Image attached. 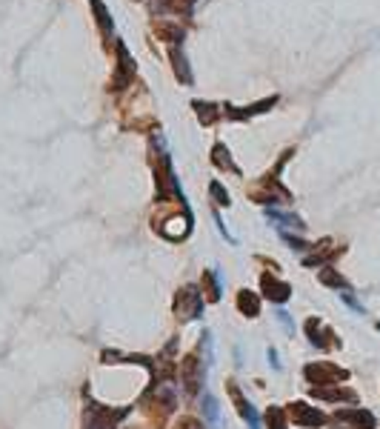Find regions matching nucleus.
Here are the masks:
<instances>
[{"label": "nucleus", "instance_id": "1", "mask_svg": "<svg viewBox=\"0 0 380 429\" xmlns=\"http://www.w3.org/2000/svg\"><path fill=\"white\" fill-rule=\"evenodd\" d=\"M289 155H294L292 149H286L283 152V158L277 161V166H275V172H269V175H263L255 186H249V198L255 200V203H263V206H269V203H289L292 200V192L277 181V172L283 169V164L289 161Z\"/></svg>", "mask_w": 380, "mask_h": 429}, {"label": "nucleus", "instance_id": "2", "mask_svg": "<svg viewBox=\"0 0 380 429\" xmlns=\"http://www.w3.org/2000/svg\"><path fill=\"white\" fill-rule=\"evenodd\" d=\"M134 72H137V66H134L129 49L120 40H115V72H112V81H109V92H120L126 86H132Z\"/></svg>", "mask_w": 380, "mask_h": 429}, {"label": "nucleus", "instance_id": "3", "mask_svg": "<svg viewBox=\"0 0 380 429\" xmlns=\"http://www.w3.org/2000/svg\"><path fill=\"white\" fill-rule=\"evenodd\" d=\"M286 418H289L294 426H303V429H318V426H323V423L329 421L318 406H312V404H306V401H292V404L286 406Z\"/></svg>", "mask_w": 380, "mask_h": 429}, {"label": "nucleus", "instance_id": "4", "mask_svg": "<svg viewBox=\"0 0 380 429\" xmlns=\"http://www.w3.org/2000/svg\"><path fill=\"white\" fill-rule=\"evenodd\" d=\"M309 384H318V387H340V381H349V372L335 367V364H326V361H318V364H309L303 370Z\"/></svg>", "mask_w": 380, "mask_h": 429}, {"label": "nucleus", "instance_id": "5", "mask_svg": "<svg viewBox=\"0 0 380 429\" xmlns=\"http://www.w3.org/2000/svg\"><path fill=\"white\" fill-rule=\"evenodd\" d=\"M374 415L372 412H366V409H357V406H352V409H340V412H335L332 418H329V426L332 429H374Z\"/></svg>", "mask_w": 380, "mask_h": 429}, {"label": "nucleus", "instance_id": "6", "mask_svg": "<svg viewBox=\"0 0 380 429\" xmlns=\"http://www.w3.org/2000/svg\"><path fill=\"white\" fill-rule=\"evenodd\" d=\"M175 312H178L180 321H195V318H200V312H203V292H197V286H183V290L178 292Z\"/></svg>", "mask_w": 380, "mask_h": 429}, {"label": "nucleus", "instance_id": "7", "mask_svg": "<svg viewBox=\"0 0 380 429\" xmlns=\"http://www.w3.org/2000/svg\"><path fill=\"white\" fill-rule=\"evenodd\" d=\"M178 370H180V384H183V389H186L189 395H195V392L200 389V384H203V361H197L195 355H186Z\"/></svg>", "mask_w": 380, "mask_h": 429}, {"label": "nucleus", "instance_id": "8", "mask_svg": "<svg viewBox=\"0 0 380 429\" xmlns=\"http://www.w3.org/2000/svg\"><path fill=\"white\" fill-rule=\"evenodd\" d=\"M306 338H309V343L318 346V349H338V346H340L338 335H335L323 321H318V318H309V321H306Z\"/></svg>", "mask_w": 380, "mask_h": 429}, {"label": "nucleus", "instance_id": "9", "mask_svg": "<svg viewBox=\"0 0 380 429\" xmlns=\"http://www.w3.org/2000/svg\"><path fill=\"white\" fill-rule=\"evenodd\" d=\"M126 412L109 409V406H89L86 412V429H115Z\"/></svg>", "mask_w": 380, "mask_h": 429}, {"label": "nucleus", "instance_id": "10", "mask_svg": "<svg viewBox=\"0 0 380 429\" xmlns=\"http://www.w3.org/2000/svg\"><path fill=\"white\" fill-rule=\"evenodd\" d=\"M275 103H277V95L263 98V101H258V103H252V106H243V109H238V106H223V115L229 118V120H249V118H255V115L269 112Z\"/></svg>", "mask_w": 380, "mask_h": 429}, {"label": "nucleus", "instance_id": "11", "mask_svg": "<svg viewBox=\"0 0 380 429\" xmlns=\"http://www.w3.org/2000/svg\"><path fill=\"white\" fill-rule=\"evenodd\" d=\"M260 290H263V295H266L272 304H283V301H289V298H292V286H289L286 280H280V278L269 275V272L260 278Z\"/></svg>", "mask_w": 380, "mask_h": 429}, {"label": "nucleus", "instance_id": "12", "mask_svg": "<svg viewBox=\"0 0 380 429\" xmlns=\"http://www.w3.org/2000/svg\"><path fill=\"white\" fill-rule=\"evenodd\" d=\"M226 389H229V395H232V401L238 404V412H241V418L249 423V429H260V418H258V409L243 398V392L238 389V384L235 381H226Z\"/></svg>", "mask_w": 380, "mask_h": 429}, {"label": "nucleus", "instance_id": "13", "mask_svg": "<svg viewBox=\"0 0 380 429\" xmlns=\"http://www.w3.org/2000/svg\"><path fill=\"white\" fill-rule=\"evenodd\" d=\"M151 29H155L158 40H166V43H172V46H180V40H183V26H180L178 21L155 18V21H151Z\"/></svg>", "mask_w": 380, "mask_h": 429}, {"label": "nucleus", "instance_id": "14", "mask_svg": "<svg viewBox=\"0 0 380 429\" xmlns=\"http://www.w3.org/2000/svg\"><path fill=\"white\" fill-rule=\"evenodd\" d=\"M212 164H214L220 172H232V175H241V166L232 161V152L226 149V143H214V147H212Z\"/></svg>", "mask_w": 380, "mask_h": 429}, {"label": "nucleus", "instance_id": "15", "mask_svg": "<svg viewBox=\"0 0 380 429\" xmlns=\"http://www.w3.org/2000/svg\"><path fill=\"white\" fill-rule=\"evenodd\" d=\"M266 218L280 229V232H289V229H294V232H303L306 229V224H303L297 214H283V212H277V209H269L266 212Z\"/></svg>", "mask_w": 380, "mask_h": 429}, {"label": "nucleus", "instance_id": "16", "mask_svg": "<svg viewBox=\"0 0 380 429\" xmlns=\"http://www.w3.org/2000/svg\"><path fill=\"white\" fill-rule=\"evenodd\" d=\"M192 109H195V115H197V120L203 126H214L220 120V115H223V106L209 103V101H192Z\"/></svg>", "mask_w": 380, "mask_h": 429}, {"label": "nucleus", "instance_id": "17", "mask_svg": "<svg viewBox=\"0 0 380 429\" xmlns=\"http://www.w3.org/2000/svg\"><path fill=\"white\" fill-rule=\"evenodd\" d=\"M312 395L318 401H346V404H357V395L352 389H343V387H315Z\"/></svg>", "mask_w": 380, "mask_h": 429}, {"label": "nucleus", "instance_id": "18", "mask_svg": "<svg viewBox=\"0 0 380 429\" xmlns=\"http://www.w3.org/2000/svg\"><path fill=\"white\" fill-rule=\"evenodd\" d=\"M169 57H172V66H175V78L180 84H192V72H189V63H186V55H183V46H172L169 49Z\"/></svg>", "mask_w": 380, "mask_h": 429}, {"label": "nucleus", "instance_id": "19", "mask_svg": "<svg viewBox=\"0 0 380 429\" xmlns=\"http://www.w3.org/2000/svg\"><path fill=\"white\" fill-rule=\"evenodd\" d=\"M238 309L246 318H258L260 315V298L255 292H249V290H241L238 292Z\"/></svg>", "mask_w": 380, "mask_h": 429}, {"label": "nucleus", "instance_id": "20", "mask_svg": "<svg viewBox=\"0 0 380 429\" xmlns=\"http://www.w3.org/2000/svg\"><path fill=\"white\" fill-rule=\"evenodd\" d=\"M89 4H92V9H95V23H98L100 35L109 38V35H112V15H109V9L103 6V0H89Z\"/></svg>", "mask_w": 380, "mask_h": 429}, {"label": "nucleus", "instance_id": "21", "mask_svg": "<svg viewBox=\"0 0 380 429\" xmlns=\"http://www.w3.org/2000/svg\"><path fill=\"white\" fill-rule=\"evenodd\" d=\"M203 292H206V301H220V275L217 272H203Z\"/></svg>", "mask_w": 380, "mask_h": 429}, {"label": "nucleus", "instance_id": "22", "mask_svg": "<svg viewBox=\"0 0 380 429\" xmlns=\"http://www.w3.org/2000/svg\"><path fill=\"white\" fill-rule=\"evenodd\" d=\"M318 278H321V283H326V286H335V290H349V280H346L343 275H338L335 269H329V266H323Z\"/></svg>", "mask_w": 380, "mask_h": 429}, {"label": "nucleus", "instance_id": "23", "mask_svg": "<svg viewBox=\"0 0 380 429\" xmlns=\"http://www.w3.org/2000/svg\"><path fill=\"white\" fill-rule=\"evenodd\" d=\"M209 198H212L217 206H229V203H232L229 192L223 189V183H220V181H212V183H209Z\"/></svg>", "mask_w": 380, "mask_h": 429}, {"label": "nucleus", "instance_id": "24", "mask_svg": "<svg viewBox=\"0 0 380 429\" xmlns=\"http://www.w3.org/2000/svg\"><path fill=\"white\" fill-rule=\"evenodd\" d=\"M200 406H203V418H206L209 423H217V401H214V395H212V392H203Z\"/></svg>", "mask_w": 380, "mask_h": 429}, {"label": "nucleus", "instance_id": "25", "mask_svg": "<svg viewBox=\"0 0 380 429\" xmlns=\"http://www.w3.org/2000/svg\"><path fill=\"white\" fill-rule=\"evenodd\" d=\"M266 421H269V429H289L286 409H280V406H272L269 415H266Z\"/></svg>", "mask_w": 380, "mask_h": 429}, {"label": "nucleus", "instance_id": "26", "mask_svg": "<svg viewBox=\"0 0 380 429\" xmlns=\"http://www.w3.org/2000/svg\"><path fill=\"white\" fill-rule=\"evenodd\" d=\"M200 352H203V358H206V367H212L214 361H212V335L209 332H203V341H200Z\"/></svg>", "mask_w": 380, "mask_h": 429}, {"label": "nucleus", "instance_id": "27", "mask_svg": "<svg viewBox=\"0 0 380 429\" xmlns=\"http://www.w3.org/2000/svg\"><path fill=\"white\" fill-rule=\"evenodd\" d=\"M175 429H203V423H200L197 418H180V421L175 423Z\"/></svg>", "mask_w": 380, "mask_h": 429}, {"label": "nucleus", "instance_id": "28", "mask_svg": "<svg viewBox=\"0 0 380 429\" xmlns=\"http://www.w3.org/2000/svg\"><path fill=\"white\" fill-rule=\"evenodd\" d=\"M277 321L283 324V329H286L289 335H294V324H292V318H289V312H286V309H277Z\"/></svg>", "mask_w": 380, "mask_h": 429}, {"label": "nucleus", "instance_id": "29", "mask_svg": "<svg viewBox=\"0 0 380 429\" xmlns=\"http://www.w3.org/2000/svg\"><path fill=\"white\" fill-rule=\"evenodd\" d=\"M340 298H343V304H349V307H352L355 312H363V307H360V304L355 301V295H352V292H340Z\"/></svg>", "mask_w": 380, "mask_h": 429}, {"label": "nucleus", "instance_id": "30", "mask_svg": "<svg viewBox=\"0 0 380 429\" xmlns=\"http://www.w3.org/2000/svg\"><path fill=\"white\" fill-rule=\"evenodd\" d=\"M269 361H272L275 370H280V361H277V352H275V349H269Z\"/></svg>", "mask_w": 380, "mask_h": 429}, {"label": "nucleus", "instance_id": "31", "mask_svg": "<svg viewBox=\"0 0 380 429\" xmlns=\"http://www.w3.org/2000/svg\"><path fill=\"white\" fill-rule=\"evenodd\" d=\"M377 329H380V324H377Z\"/></svg>", "mask_w": 380, "mask_h": 429}]
</instances>
